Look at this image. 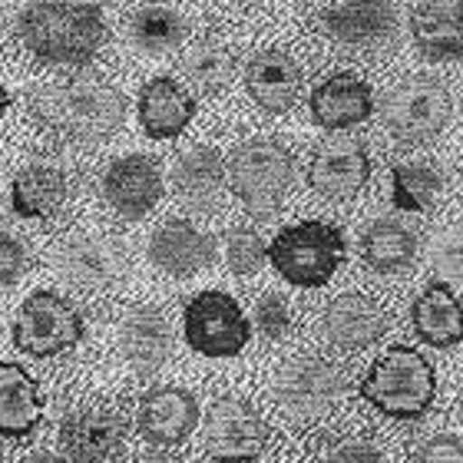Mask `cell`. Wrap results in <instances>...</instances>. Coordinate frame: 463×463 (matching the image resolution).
I'll return each mask as SVG.
<instances>
[{
    "mask_svg": "<svg viewBox=\"0 0 463 463\" xmlns=\"http://www.w3.org/2000/svg\"><path fill=\"white\" fill-rule=\"evenodd\" d=\"M205 454L215 463H255L265 454L269 430L259 411L241 397H215L203 420Z\"/></svg>",
    "mask_w": 463,
    "mask_h": 463,
    "instance_id": "10",
    "label": "cell"
},
{
    "mask_svg": "<svg viewBox=\"0 0 463 463\" xmlns=\"http://www.w3.org/2000/svg\"><path fill=\"white\" fill-rule=\"evenodd\" d=\"M430 269L440 281H463V229H444L430 241Z\"/></svg>",
    "mask_w": 463,
    "mask_h": 463,
    "instance_id": "33",
    "label": "cell"
},
{
    "mask_svg": "<svg viewBox=\"0 0 463 463\" xmlns=\"http://www.w3.org/2000/svg\"><path fill=\"white\" fill-rule=\"evenodd\" d=\"M232 195L239 199L249 213L269 215L281 205L295 183V159L275 139H249L232 149L225 163Z\"/></svg>",
    "mask_w": 463,
    "mask_h": 463,
    "instance_id": "5",
    "label": "cell"
},
{
    "mask_svg": "<svg viewBox=\"0 0 463 463\" xmlns=\"http://www.w3.org/2000/svg\"><path fill=\"white\" fill-rule=\"evenodd\" d=\"M7 103H10V97H7V90L0 87V116L7 113Z\"/></svg>",
    "mask_w": 463,
    "mask_h": 463,
    "instance_id": "40",
    "label": "cell"
},
{
    "mask_svg": "<svg viewBox=\"0 0 463 463\" xmlns=\"http://www.w3.org/2000/svg\"><path fill=\"white\" fill-rule=\"evenodd\" d=\"M119 345L136 374H153L173 354V328L156 305H139L123 318Z\"/></svg>",
    "mask_w": 463,
    "mask_h": 463,
    "instance_id": "21",
    "label": "cell"
},
{
    "mask_svg": "<svg viewBox=\"0 0 463 463\" xmlns=\"http://www.w3.org/2000/svg\"><path fill=\"white\" fill-rule=\"evenodd\" d=\"M318 463H387L384 454L367 440H335L318 457Z\"/></svg>",
    "mask_w": 463,
    "mask_h": 463,
    "instance_id": "35",
    "label": "cell"
},
{
    "mask_svg": "<svg viewBox=\"0 0 463 463\" xmlns=\"http://www.w3.org/2000/svg\"><path fill=\"white\" fill-rule=\"evenodd\" d=\"M103 199L123 219H143L163 199V173L149 156H123L103 175Z\"/></svg>",
    "mask_w": 463,
    "mask_h": 463,
    "instance_id": "13",
    "label": "cell"
},
{
    "mask_svg": "<svg viewBox=\"0 0 463 463\" xmlns=\"http://www.w3.org/2000/svg\"><path fill=\"white\" fill-rule=\"evenodd\" d=\"M245 90L265 113H288L301 93V67L281 50H261L245 67Z\"/></svg>",
    "mask_w": 463,
    "mask_h": 463,
    "instance_id": "22",
    "label": "cell"
},
{
    "mask_svg": "<svg viewBox=\"0 0 463 463\" xmlns=\"http://www.w3.org/2000/svg\"><path fill=\"white\" fill-rule=\"evenodd\" d=\"M43 397L37 381L17 361H0V434L27 437L40 424Z\"/></svg>",
    "mask_w": 463,
    "mask_h": 463,
    "instance_id": "27",
    "label": "cell"
},
{
    "mask_svg": "<svg viewBox=\"0 0 463 463\" xmlns=\"http://www.w3.org/2000/svg\"><path fill=\"white\" fill-rule=\"evenodd\" d=\"M185 341L203 357H235L251 341V321L225 291H199L183 315Z\"/></svg>",
    "mask_w": 463,
    "mask_h": 463,
    "instance_id": "9",
    "label": "cell"
},
{
    "mask_svg": "<svg viewBox=\"0 0 463 463\" xmlns=\"http://www.w3.org/2000/svg\"><path fill=\"white\" fill-rule=\"evenodd\" d=\"M133 463H179L175 457H169V454H139Z\"/></svg>",
    "mask_w": 463,
    "mask_h": 463,
    "instance_id": "39",
    "label": "cell"
},
{
    "mask_svg": "<svg viewBox=\"0 0 463 463\" xmlns=\"http://www.w3.org/2000/svg\"><path fill=\"white\" fill-rule=\"evenodd\" d=\"M318 27L325 37L347 47H374L394 33L397 14L391 0H338L318 14Z\"/></svg>",
    "mask_w": 463,
    "mask_h": 463,
    "instance_id": "15",
    "label": "cell"
},
{
    "mask_svg": "<svg viewBox=\"0 0 463 463\" xmlns=\"http://www.w3.org/2000/svg\"><path fill=\"white\" fill-rule=\"evenodd\" d=\"M195 116V97L169 77L149 80L139 93V123L149 139H175Z\"/></svg>",
    "mask_w": 463,
    "mask_h": 463,
    "instance_id": "24",
    "label": "cell"
},
{
    "mask_svg": "<svg viewBox=\"0 0 463 463\" xmlns=\"http://www.w3.org/2000/svg\"><path fill=\"white\" fill-rule=\"evenodd\" d=\"M371 179V156L357 139H331L318 146L308 163V185L321 199L347 203Z\"/></svg>",
    "mask_w": 463,
    "mask_h": 463,
    "instance_id": "11",
    "label": "cell"
},
{
    "mask_svg": "<svg viewBox=\"0 0 463 463\" xmlns=\"http://www.w3.org/2000/svg\"><path fill=\"white\" fill-rule=\"evenodd\" d=\"M24 463H70L63 454H53V450H33V454L24 457Z\"/></svg>",
    "mask_w": 463,
    "mask_h": 463,
    "instance_id": "38",
    "label": "cell"
},
{
    "mask_svg": "<svg viewBox=\"0 0 463 463\" xmlns=\"http://www.w3.org/2000/svg\"><path fill=\"white\" fill-rule=\"evenodd\" d=\"M420 239L401 219H377L361 235V259L367 269L381 271V275H397L414 265Z\"/></svg>",
    "mask_w": 463,
    "mask_h": 463,
    "instance_id": "28",
    "label": "cell"
},
{
    "mask_svg": "<svg viewBox=\"0 0 463 463\" xmlns=\"http://www.w3.org/2000/svg\"><path fill=\"white\" fill-rule=\"evenodd\" d=\"M60 434L70 463H113L123 450L126 420L113 407H87L67 417Z\"/></svg>",
    "mask_w": 463,
    "mask_h": 463,
    "instance_id": "14",
    "label": "cell"
},
{
    "mask_svg": "<svg viewBox=\"0 0 463 463\" xmlns=\"http://www.w3.org/2000/svg\"><path fill=\"white\" fill-rule=\"evenodd\" d=\"M60 269L73 285L90 291L109 288L123 279V249L103 235H73L60 249Z\"/></svg>",
    "mask_w": 463,
    "mask_h": 463,
    "instance_id": "18",
    "label": "cell"
},
{
    "mask_svg": "<svg viewBox=\"0 0 463 463\" xmlns=\"http://www.w3.org/2000/svg\"><path fill=\"white\" fill-rule=\"evenodd\" d=\"M185 37V24L173 7H143L129 20V40L146 53H165L179 47Z\"/></svg>",
    "mask_w": 463,
    "mask_h": 463,
    "instance_id": "31",
    "label": "cell"
},
{
    "mask_svg": "<svg viewBox=\"0 0 463 463\" xmlns=\"http://www.w3.org/2000/svg\"><path fill=\"white\" fill-rule=\"evenodd\" d=\"M149 259L165 275L189 279V275L213 265L215 245L189 219H169V222H163L153 232V239H149Z\"/></svg>",
    "mask_w": 463,
    "mask_h": 463,
    "instance_id": "16",
    "label": "cell"
},
{
    "mask_svg": "<svg viewBox=\"0 0 463 463\" xmlns=\"http://www.w3.org/2000/svg\"><path fill=\"white\" fill-rule=\"evenodd\" d=\"M347 255L345 235L338 225L308 219L285 229L271 239L269 261L275 265L281 279L298 285V288H321L335 279L341 261Z\"/></svg>",
    "mask_w": 463,
    "mask_h": 463,
    "instance_id": "4",
    "label": "cell"
},
{
    "mask_svg": "<svg viewBox=\"0 0 463 463\" xmlns=\"http://www.w3.org/2000/svg\"><path fill=\"white\" fill-rule=\"evenodd\" d=\"M136 427L149 444L175 447L183 444L185 437H193V430L199 427V404L185 387H153L139 401Z\"/></svg>",
    "mask_w": 463,
    "mask_h": 463,
    "instance_id": "12",
    "label": "cell"
},
{
    "mask_svg": "<svg viewBox=\"0 0 463 463\" xmlns=\"http://www.w3.org/2000/svg\"><path fill=\"white\" fill-rule=\"evenodd\" d=\"M183 73L203 93H219L235 77V53L225 43H219V40H199V43L185 50Z\"/></svg>",
    "mask_w": 463,
    "mask_h": 463,
    "instance_id": "30",
    "label": "cell"
},
{
    "mask_svg": "<svg viewBox=\"0 0 463 463\" xmlns=\"http://www.w3.org/2000/svg\"><path fill=\"white\" fill-rule=\"evenodd\" d=\"M450 93L440 80L411 77L384 99V126L401 143H430L450 123Z\"/></svg>",
    "mask_w": 463,
    "mask_h": 463,
    "instance_id": "8",
    "label": "cell"
},
{
    "mask_svg": "<svg viewBox=\"0 0 463 463\" xmlns=\"http://www.w3.org/2000/svg\"><path fill=\"white\" fill-rule=\"evenodd\" d=\"M411 37L427 60H463V0H420L411 10Z\"/></svg>",
    "mask_w": 463,
    "mask_h": 463,
    "instance_id": "19",
    "label": "cell"
},
{
    "mask_svg": "<svg viewBox=\"0 0 463 463\" xmlns=\"http://www.w3.org/2000/svg\"><path fill=\"white\" fill-rule=\"evenodd\" d=\"M255 328L265 335L269 341H279L288 335L291 328V311H288V301L269 291V295H261L259 305H255Z\"/></svg>",
    "mask_w": 463,
    "mask_h": 463,
    "instance_id": "34",
    "label": "cell"
},
{
    "mask_svg": "<svg viewBox=\"0 0 463 463\" xmlns=\"http://www.w3.org/2000/svg\"><path fill=\"white\" fill-rule=\"evenodd\" d=\"M444 189V175L430 163H397L391 169V195L401 213H430Z\"/></svg>",
    "mask_w": 463,
    "mask_h": 463,
    "instance_id": "29",
    "label": "cell"
},
{
    "mask_svg": "<svg viewBox=\"0 0 463 463\" xmlns=\"http://www.w3.org/2000/svg\"><path fill=\"white\" fill-rule=\"evenodd\" d=\"M414 335L430 347H454L463 341V301L447 281L434 279L411 305Z\"/></svg>",
    "mask_w": 463,
    "mask_h": 463,
    "instance_id": "23",
    "label": "cell"
},
{
    "mask_svg": "<svg viewBox=\"0 0 463 463\" xmlns=\"http://www.w3.org/2000/svg\"><path fill=\"white\" fill-rule=\"evenodd\" d=\"M27 265V251L14 235L0 232V285H14Z\"/></svg>",
    "mask_w": 463,
    "mask_h": 463,
    "instance_id": "37",
    "label": "cell"
},
{
    "mask_svg": "<svg viewBox=\"0 0 463 463\" xmlns=\"http://www.w3.org/2000/svg\"><path fill=\"white\" fill-rule=\"evenodd\" d=\"M63 4H83V7H99L103 0H63Z\"/></svg>",
    "mask_w": 463,
    "mask_h": 463,
    "instance_id": "41",
    "label": "cell"
},
{
    "mask_svg": "<svg viewBox=\"0 0 463 463\" xmlns=\"http://www.w3.org/2000/svg\"><path fill=\"white\" fill-rule=\"evenodd\" d=\"M67 173L53 163H30L14 175L10 205L20 219H50L67 203Z\"/></svg>",
    "mask_w": 463,
    "mask_h": 463,
    "instance_id": "26",
    "label": "cell"
},
{
    "mask_svg": "<svg viewBox=\"0 0 463 463\" xmlns=\"http://www.w3.org/2000/svg\"><path fill=\"white\" fill-rule=\"evenodd\" d=\"M321 321H325L328 341L345 351H364L384 338L387 331V311L361 291H345L338 298H331Z\"/></svg>",
    "mask_w": 463,
    "mask_h": 463,
    "instance_id": "17",
    "label": "cell"
},
{
    "mask_svg": "<svg viewBox=\"0 0 463 463\" xmlns=\"http://www.w3.org/2000/svg\"><path fill=\"white\" fill-rule=\"evenodd\" d=\"M175 193L185 205H193L199 213H213L222 205L225 193V163L213 146H195L175 163L173 173Z\"/></svg>",
    "mask_w": 463,
    "mask_h": 463,
    "instance_id": "25",
    "label": "cell"
},
{
    "mask_svg": "<svg viewBox=\"0 0 463 463\" xmlns=\"http://www.w3.org/2000/svg\"><path fill=\"white\" fill-rule=\"evenodd\" d=\"M411 463H463V444L450 434L430 437L427 444L417 447Z\"/></svg>",
    "mask_w": 463,
    "mask_h": 463,
    "instance_id": "36",
    "label": "cell"
},
{
    "mask_svg": "<svg viewBox=\"0 0 463 463\" xmlns=\"http://www.w3.org/2000/svg\"><path fill=\"white\" fill-rule=\"evenodd\" d=\"M269 259V245L251 225H235L225 235V261L235 275H255Z\"/></svg>",
    "mask_w": 463,
    "mask_h": 463,
    "instance_id": "32",
    "label": "cell"
},
{
    "mask_svg": "<svg viewBox=\"0 0 463 463\" xmlns=\"http://www.w3.org/2000/svg\"><path fill=\"white\" fill-rule=\"evenodd\" d=\"M24 47L43 63L80 67L97 57L107 40V24L99 7L63 4V0H33L17 20Z\"/></svg>",
    "mask_w": 463,
    "mask_h": 463,
    "instance_id": "2",
    "label": "cell"
},
{
    "mask_svg": "<svg viewBox=\"0 0 463 463\" xmlns=\"http://www.w3.org/2000/svg\"><path fill=\"white\" fill-rule=\"evenodd\" d=\"M357 397L394 420H417L437 397V371L420 351L407 345L387 347L377 357L364 381L357 384Z\"/></svg>",
    "mask_w": 463,
    "mask_h": 463,
    "instance_id": "3",
    "label": "cell"
},
{
    "mask_svg": "<svg viewBox=\"0 0 463 463\" xmlns=\"http://www.w3.org/2000/svg\"><path fill=\"white\" fill-rule=\"evenodd\" d=\"M87 335L83 315L57 291H33L17 311L14 345L30 357H57L77 347Z\"/></svg>",
    "mask_w": 463,
    "mask_h": 463,
    "instance_id": "7",
    "label": "cell"
},
{
    "mask_svg": "<svg viewBox=\"0 0 463 463\" xmlns=\"http://www.w3.org/2000/svg\"><path fill=\"white\" fill-rule=\"evenodd\" d=\"M30 113L53 133L73 143H103L123 126V93L99 80H70L33 90L27 97Z\"/></svg>",
    "mask_w": 463,
    "mask_h": 463,
    "instance_id": "1",
    "label": "cell"
},
{
    "mask_svg": "<svg viewBox=\"0 0 463 463\" xmlns=\"http://www.w3.org/2000/svg\"><path fill=\"white\" fill-rule=\"evenodd\" d=\"M311 116L325 129H351L374 113L371 87L354 73H335L311 90Z\"/></svg>",
    "mask_w": 463,
    "mask_h": 463,
    "instance_id": "20",
    "label": "cell"
},
{
    "mask_svg": "<svg viewBox=\"0 0 463 463\" xmlns=\"http://www.w3.org/2000/svg\"><path fill=\"white\" fill-rule=\"evenodd\" d=\"M347 387L345 367L318 354H298L285 361L275 374L271 394L288 420H315L328 411Z\"/></svg>",
    "mask_w": 463,
    "mask_h": 463,
    "instance_id": "6",
    "label": "cell"
}]
</instances>
